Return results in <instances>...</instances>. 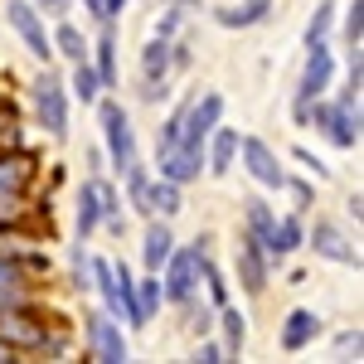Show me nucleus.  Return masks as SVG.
Wrapping results in <instances>:
<instances>
[{"label": "nucleus", "mask_w": 364, "mask_h": 364, "mask_svg": "<svg viewBox=\"0 0 364 364\" xmlns=\"http://www.w3.org/2000/svg\"><path fill=\"white\" fill-rule=\"evenodd\" d=\"M122 10H127V0H102V25H112Z\"/></svg>", "instance_id": "nucleus-40"}, {"label": "nucleus", "mask_w": 364, "mask_h": 364, "mask_svg": "<svg viewBox=\"0 0 364 364\" xmlns=\"http://www.w3.org/2000/svg\"><path fill=\"white\" fill-rule=\"evenodd\" d=\"M185 316H190V321H185V326H190V331H195V336H209V331H214V311L204 306V301H195V296H190V301H185Z\"/></svg>", "instance_id": "nucleus-32"}, {"label": "nucleus", "mask_w": 364, "mask_h": 364, "mask_svg": "<svg viewBox=\"0 0 364 364\" xmlns=\"http://www.w3.org/2000/svg\"><path fill=\"white\" fill-rule=\"evenodd\" d=\"M331 25H336V5H316V15L306 20V44L326 39V34H331Z\"/></svg>", "instance_id": "nucleus-31"}, {"label": "nucleus", "mask_w": 364, "mask_h": 364, "mask_svg": "<svg viewBox=\"0 0 364 364\" xmlns=\"http://www.w3.org/2000/svg\"><path fill=\"white\" fill-rule=\"evenodd\" d=\"M195 360H199V364H224L228 355H224V345H214V340H204V336H199V350H195Z\"/></svg>", "instance_id": "nucleus-38"}, {"label": "nucleus", "mask_w": 364, "mask_h": 364, "mask_svg": "<svg viewBox=\"0 0 364 364\" xmlns=\"http://www.w3.org/2000/svg\"><path fill=\"white\" fill-rule=\"evenodd\" d=\"M49 44H54V54H63L68 63L87 58V39H83V29H78V25H68V20H63V25L54 29V39H49Z\"/></svg>", "instance_id": "nucleus-25"}, {"label": "nucleus", "mask_w": 364, "mask_h": 364, "mask_svg": "<svg viewBox=\"0 0 364 364\" xmlns=\"http://www.w3.org/2000/svg\"><path fill=\"white\" fill-rule=\"evenodd\" d=\"M180 209H185V195H180V185H175V180L161 175V180H151V185H146V219H151V214L175 219Z\"/></svg>", "instance_id": "nucleus-19"}, {"label": "nucleus", "mask_w": 364, "mask_h": 364, "mask_svg": "<svg viewBox=\"0 0 364 364\" xmlns=\"http://www.w3.org/2000/svg\"><path fill=\"white\" fill-rule=\"evenodd\" d=\"M316 336H321V316L306 306L287 311V321H282V350L287 355H301L306 345H316Z\"/></svg>", "instance_id": "nucleus-15"}, {"label": "nucleus", "mask_w": 364, "mask_h": 364, "mask_svg": "<svg viewBox=\"0 0 364 364\" xmlns=\"http://www.w3.org/2000/svg\"><path fill=\"white\" fill-rule=\"evenodd\" d=\"M267 15H272V0H233L224 10H214V20L224 29H252V25H262Z\"/></svg>", "instance_id": "nucleus-18"}, {"label": "nucleus", "mask_w": 364, "mask_h": 364, "mask_svg": "<svg viewBox=\"0 0 364 364\" xmlns=\"http://www.w3.org/2000/svg\"><path fill=\"white\" fill-rule=\"evenodd\" d=\"M97 122H102V141H107V156L117 170H127L136 161V132H132V117L117 97H97Z\"/></svg>", "instance_id": "nucleus-2"}, {"label": "nucleus", "mask_w": 364, "mask_h": 364, "mask_svg": "<svg viewBox=\"0 0 364 364\" xmlns=\"http://www.w3.org/2000/svg\"><path fill=\"white\" fill-rule=\"evenodd\" d=\"M49 336V326L34 316V306H0V340L20 355V350H39Z\"/></svg>", "instance_id": "nucleus-6"}, {"label": "nucleus", "mask_w": 364, "mask_h": 364, "mask_svg": "<svg viewBox=\"0 0 364 364\" xmlns=\"http://www.w3.org/2000/svg\"><path fill=\"white\" fill-rule=\"evenodd\" d=\"M73 287H92V257L83 252V238L73 248Z\"/></svg>", "instance_id": "nucleus-35"}, {"label": "nucleus", "mask_w": 364, "mask_h": 364, "mask_svg": "<svg viewBox=\"0 0 364 364\" xmlns=\"http://www.w3.org/2000/svg\"><path fill=\"white\" fill-rule=\"evenodd\" d=\"M209 257V238H195L190 248H170L166 267L156 272L161 277V296L175 301V306H185L190 296H199V262Z\"/></svg>", "instance_id": "nucleus-1"}, {"label": "nucleus", "mask_w": 364, "mask_h": 364, "mask_svg": "<svg viewBox=\"0 0 364 364\" xmlns=\"http://www.w3.org/2000/svg\"><path fill=\"white\" fill-rule=\"evenodd\" d=\"M122 180H127V204H132L136 214H146V185H151L146 166H141V161H132V166L122 170Z\"/></svg>", "instance_id": "nucleus-28"}, {"label": "nucleus", "mask_w": 364, "mask_h": 364, "mask_svg": "<svg viewBox=\"0 0 364 364\" xmlns=\"http://www.w3.org/2000/svg\"><path fill=\"white\" fill-rule=\"evenodd\" d=\"M224 122V97L219 92H204V97H190V107H185V132L180 141H190V146H204V136L214 132Z\"/></svg>", "instance_id": "nucleus-9"}, {"label": "nucleus", "mask_w": 364, "mask_h": 364, "mask_svg": "<svg viewBox=\"0 0 364 364\" xmlns=\"http://www.w3.org/2000/svg\"><path fill=\"white\" fill-rule=\"evenodd\" d=\"M170 248H175L170 219L151 214V224H146V238H141V262H146V272H161V267H166V257H170Z\"/></svg>", "instance_id": "nucleus-16"}, {"label": "nucleus", "mask_w": 364, "mask_h": 364, "mask_svg": "<svg viewBox=\"0 0 364 364\" xmlns=\"http://www.w3.org/2000/svg\"><path fill=\"white\" fill-rule=\"evenodd\" d=\"M185 107H190V102H180V107H175V112L166 117V127H161V151L180 141V132H185Z\"/></svg>", "instance_id": "nucleus-34"}, {"label": "nucleus", "mask_w": 364, "mask_h": 364, "mask_svg": "<svg viewBox=\"0 0 364 364\" xmlns=\"http://www.w3.org/2000/svg\"><path fill=\"white\" fill-rule=\"evenodd\" d=\"M291 156H296V161H301V166H306L311 175H326V161H321V156H311L306 146H296V151H291Z\"/></svg>", "instance_id": "nucleus-39"}, {"label": "nucleus", "mask_w": 364, "mask_h": 364, "mask_svg": "<svg viewBox=\"0 0 364 364\" xmlns=\"http://www.w3.org/2000/svg\"><path fill=\"white\" fill-rule=\"evenodd\" d=\"M282 190H287V195L296 199V209H306L311 199H316V195H311V185H306V180H291V175H287V180H282Z\"/></svg>", "instance_id": "nucleus-37"}, {"label": "nucleus", "mask_w": 364, "mask_h": 364, "mask_svg": "<svg viewBox=\"0 0 364 364\" xmlns=\"http://www.w3.org/2000/svg\"><path fill=\"white\" fill-rule=\"evenodd\" d=\"M360 34H364V0H355L345 10V39H350V49H360Z\"/></svg>", "instance_id": "nucleus-33"}, {"label": "nucleus", "mask_w": 364, "mask_h": 364, "mask_svg": "<svg viewBox=\"0 0 364 364\" xmlns=\"http://www.w3.org/2000/svg\"><path fill=\"white\" fill-rule=\"evenodd\" d=\"M83 336H87V355L97 364H127L132 360V345H127V336H122V326H117V316H107V311H92V316H83Z\"/></svg>", "instance_id": "nucleus-4"}, {"label": "nucleus", "mask_w": 364, "mask_h": 364, "mask_svg": "<svg viewBox=\"0 0 364 364\" xmlns=\"http://www.w3.org/2000/svg\"><path fill=\"white\" fill-rule=\"evenodd\" d=\"M243 321H248V316H243L238 306H228V301L219 306V321H214V326L224 331V355H228V360L243 355V340H248V326H243Z\"/></svg>", "instance_id": "nucleus-21"}, {"label": "nucleus", "mask_w": 364, "mask_h": 364, "mask_svg": "<svg viewBox=\"0 0 364 364\" xmlns=\"http://www.w3.org/2000/svg\"><path fill=\"white\" fill-rule=\"evenodd\" d=\"M272 219H277V214H272V204H262V199H248V204H243V233H248L252 243H267ZM262 252H267V248H262Z\"/></svg>", "instance_id": "nucleus-23"}, {"label": "nucleus", "mask_w": 364, "mask_h": 364, "mask_svg": "<svg viewBox=\"0 0 364 364\" xmlns=\"http://www.w3.org/2000/svg\"><path fill=\"white\" fill-rule=\"evenodd\" d=\"M360 350H364L360 331H340V336H336V355H340V360H350V355L360 360Z\"/></svg>", "instance_id": "nucleus-36"}, {"label": "nucleus", "mask_w": 364, "mask_h": 364, "mask_svg": "<svg viewBox=\"0 0 364 364\" xmlns=\"http://www.w3.org/2000/svg\"><path fill=\"white\" fill-rule=\"evenodd\" d=\"M102 224V204H97V185L87 180L83 190H78V238H92V228Z\"/></svg>", "instance_id": "nucleus-24"}, {"label": "nucleus", "mask_w": 364, "mask_h": 364, "mask_svg": "<svg viewBox=\"0 0 364 364\" xmlns=\"http://www.w3.org/2000/svg\"><path fill=\"white\" fill-rule=\"evenodd\" d=\"M34 117L54 141L68 136V83L58 73H49V68L34 78Z\"/></svg>", "instance_id": "nucleus-3"}, {"label": "nucleus", "mask_w": 364, "mask_h": 364, "mask_svg": "<svg viewBox=\"0 0 364 364\" xmlns=\"http://www.w3.org/2000/svg\"><path fill=\"white\" fill-rule=\"evenodd\" d=\"M5 10H10V29L25 39L29 54H34V58H49V54H54L49 29H44V15H39V5H34V0H10Z\"/></svg>", "instance_id": "nucleus-8"}, {"label": "nucleus", "mask_w": 364, "mask_h": 364, "mask_svg": "<svg viewBox=\"0 0 364 364\" xmlns=\"http://www.w3.org/2000/svg\"><path fill=\"white\" fill-rule=\"evenodd\" d=\"M306 243L321 252L326 262H345V267H350V262H360V248H355V243L345 238V228L326 224V219H316V228L306 233Z\"/></svg>", "instance_id": "nucleus-13"}, {"label": "nucleus", "mask_w": 364, "mask_h": 364, "mask_svg": "<svg viewBox=\"0 0 364 364\" xmlns=\"http://www.w3.org/2000/svg\"><path fill=\"white\" fill-rule=\"evenodd\" d=\"M238 282H243L248 296H262L267 282H272V257L262 252V243H252L248 233L238 238Z\"/></svg>", "instance_id": "nucleus-11"}, {"label": "nucleus", "mask_w": 364, "mask_h": 364, "mask_svg": "<svg viewBox=\"0 0 364 364\" xmlns=\"http://www.w3.org/2000/svg\"><path fill=\"white\" fill-rule=\"evenodd\" d=\"M199 277H204V291H209V306H224L228 301V282H224V272L214 267V257L199 262Z\"/></svg>", "instance_id": "nucleus-30"}, {"label": "nucleus", "mask_w": 364, "mask_h": 364, "mask_svg": "<svg viewBox=\"0 0 364 364\" xmlns=\"http://www.w3.org/2000/svg\"><path fill=\"white\" fill-rule=\"evenodd\" d=\"M34 267H39L34 257H5L0 252V306H34V296H29Z\"/></svg>", "instance_id": "nucleus-10"}, {"label": "nucleus", "mask_w": 364, "mask_h": 364, "mask_svg": "<svg viewBox=\"0 0 364 364\" xmlns=\"http://www.w3.org/2000/svg\"><path fill=\"white\" fill-rule=\"evenodd\" d=\"M233 161H238V132L219 122V127L204 136V166L214 170V175H228V170H233Z\"/></svg>", "instance_id": "nucleus-17"}, {"label": "nucleus", "mask_w": 364, "mask_h": 364, "mask_svg": "<svg viewBox=\"0 0 364 364\" xmlns=\"http://www.w3.org/2000/svg\"><path fill=\"white\" fill-rule=\"evenodd\" d=\"M238 156H243V166L257 185H267V190H282V180H287V166L277 161V151L267 146L262 136H238Z\"/></svg>", "instance_id": "nucleus-7"}, {"label": "nucleus", "mask_w": 364, "mask_h": 364, "mask_svg": "<svg viewBox=\"0 0 364 364\" xmlns=\"http://www.w3.org/2000/svg\"><path fill=\"white\" fill-rule=\"evenodd\" d=\"M306 243V224L296 219V214H282V219H272V228H267V257H272V267H277L282 257H291V252Z\"/></svg>", "instance_id": "nucleus-14"}, {"label": "nucleus", "mask_w": 364, "mask_h": 364, "mask_svg": "<svg viewBox=\"0 0 364 364\" xmlns=\"http://www.w3.org/2000/svg\"><path fill=\"white\" fill-rule=\"evenodd\" d=\"M141 78H146V83H166L170 78V39L156 34V39L141 49Z\"/></svg>", "instance_id": "nucleus-22"}, {"label": "nucleus", "mask_w": 364, "mask_h": 364, "mask_svg": "<svg viewBox=\"0 0 364 364\" xmlns=\"http://www.w3.org/2000/svg\"><path fill=\"white\" fill-rule=\"evenodd\" d=\"M68 87H73V97H78V102H97V97H102L97 68H92L87 58H78V63H73V78H68Z\"/></svg>", "instance_id": "nucleus-26"}, {"label": "nucleus", "mask_w": 364, "mask_h": 364, "mask_svg": "<svg viewBox=\"0 0 364 364\" xmlns=\"http://www.w3.org/2000/svg\"><path fill=\"white\" fill-rule=\"evenodd\" d=\"M10 360H15V350H10V345L0 340V364H10Z\"/></svg>", "instance_id": "nucleus-42"}, {"label": "nucleus", "mask_w": 364, "mask_h": 364, "mask_svg": "<svg viewBox=\"0 0 364 364\" xmlns=\"http://www.w3.org/2000/svg\"><path fill=\"white\" fill-rule=\"evenodd\" d=\"M161 301H166V296H161V277L146 272V277L136 282V321H141V326H151V316H156Z\"/></svg>", "instance_id": "nucleus-27"}, {"label": "nucleus", "mask_w": 364, "mask_h": 364, "mask_svg": "<svg viewBox=\"0 0 364 364\" xmlns=\"http://www.w3.org/2000/svg\"><path fill=\"white\" fill-rule=\"evenodd\" d=\"M83 10L92 15V20H97V25H102V0H83Z\"/></svg>", "instance_id": "nucleus-41"}, {"label": "nucleus", "mask_w": 364, "mask_h": 364, "mask_svg": "<svg viewBox=\"0 0 364 364\" xmlns=\"http://www.w3.org/2000/svg\"><path fill=\"white\" fill-rule=\"evenodd\" d=\"M92 68H97V83L102 87H117V29L102 25L97 34V44H92V58H87Z\"/></svg>", "instance_id": "nucleus-20"}, {"label": "nucleus", "mask_w": 364, "mask_h": 364, "mask_svg": "<svg viewBox=\"0 0 364 364\" xmlns=\"http://www.w3.org/2000/svg\"><path fill=\"white\" fill-rule=\"evenodd\" d=\"M331 73H336V58H331V49H326V39L306 44V68H301V83H296V97H291V112L301 117V107H306V102L326 97Z\"/></svg>", "instance_id": "nucleus-5"}, {"label": "nucleus", "mask_w": 364, "mask_h": 364, "mask_svg": "<svg viewBox=\"0 0 364 364\" xmlns=\"http://www.w3.org/2000/svg\"><path fill=\"white\" fill-rule=\"evenodd\" d=\"M156 156H161V175L175 180L180 190H185L190 180H199V170H204V146H190V141H175V146L156 151Z\"/></svg>", "instance_id": "nucleus-12"}, {"label": "nucleus", "mask_w": 364, "mask_h": 364, "mask_svg": "<svg viewBox=\"0 0 364 364\" xmlns=\"http://www.w3.org/2000/svg\"><path fill=\"white\" fill-rule=\"evenodd\" d=\"M92 185H97V204H102V224L112 233H122V195H117V185H107V180H92Z\"/></svg>", "instance_id": "nucleus-29"}]
</instances>
